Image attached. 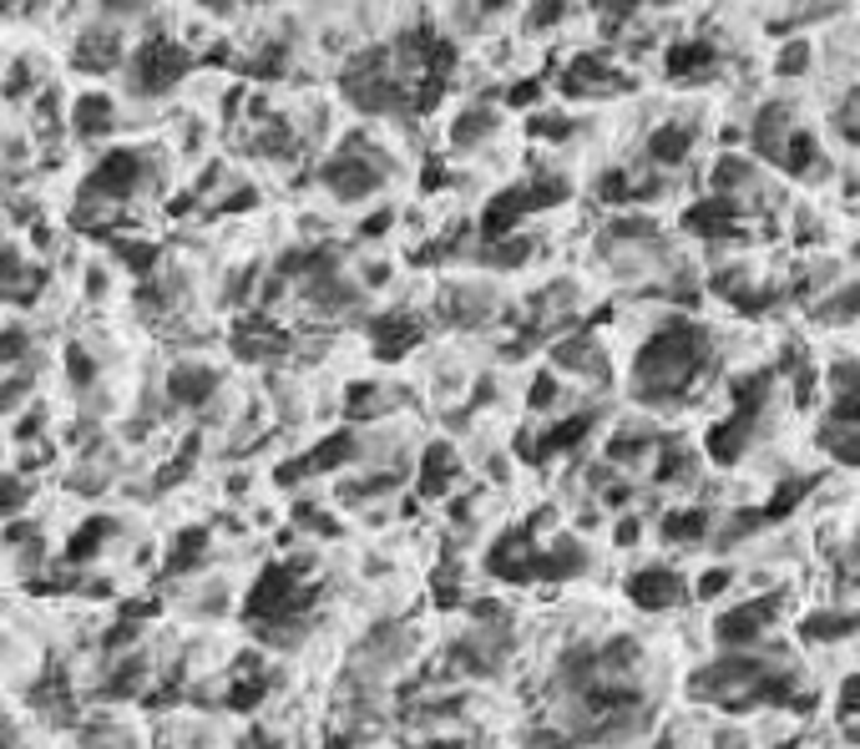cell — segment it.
I'll return each instance as SVG.
<instances>
[{"label":"cell","mask_w":860,"mask_h":749,"mask_svg":"<svg viewBox=\"0 0 860 749\" xmlns=\"http://www.w3.org/2000/svg\"><path fill=\"white\" fill-rule=\"evenodd\" d=\"M719 61V51L708 41H678L668 46V56H663V71L668 77H698V71H708Z\"/></svg>","instance_id":"obj_13"},{"label":"cell","mask_w":860,"mask_h":749,"mask_svg":"<svg viewBox=\"0 0 860 749\" xmlns=\"http://www.w3.org/2000/svg\"><path fill=\"white\" fill-rule=\"evenodd\" d=\"M456 471H461V456H456V446L430 441L426 456H420V466H416V486H420L426 496H446V492L456 486Z\"/></svg>","instance_id":"obj_8"},{"label":"cell","mask_w":860,"mask_h":749,"mask_svg":"<svg viewBox=\"0 0 860 749\" xmlns=\"http://www.w3.org/2000/svg\"><path fill=\"white\" fill-rule=\"evenodd\" d=\"M774 163H780L784 173H810V163H815V143H810L805 133H790L780 143V153H774Z\"/></svg>","instance_id":"obj_16"},{"label":"cell","mask_w":860,"mask_h":749,"mask_svg":"<svg viewBox=\"0 0 860 749\" xmlns=\"http://www.w3.org/2000/svg\"><path fill=\"white\" fill-rule=\"evenodd\" d=\"M218 390V374L208 364H173L167 370V400L173 406H203Z\"/></svg>","instance_id":"obj_11"},{"label":"cell","mask_w":860,"mask_h":749,"mask_svg":"<svg viewBox=\"0 0 860 749\" xmlns=\"http://www.w3.org/2000/svg\"><path fill=\"white\" fill-rule=\"evenodd\" d=\"M708 532V512H668L663 517V537L668 542H694Z\"/></svg>","instance_id":"obj_17"},{"label":"cell","mask_w":860,"mask_h":749,"mask_svg":"<svg viewBox=\"0 0 860 749\" xmlns=\"http://www.w3.org/2000/svg\"><path fill=\"white\" fill-rule=\"evenodd\" d=\"M531 133H537V137H567L573 127H567L563 117H537V121H531Z\"/></svg>","instance_id":"obj_26"},{"label":"cell","mask_w":860,"mask_h":749,"mask_svg":"<svg viewBox=\"0 0 860 749\" xmlns=\"http://www.w3.org/2000/svg\"><path fill=\"white\" fill-rule=\"evenodd\" d=\"M193 67H198V56H193L183 41L147 36V41L121 61V77H127V91H133V97H167Z\"/></svg>","instance_id":"obj_3"},{"label":"cell","mask_w":860,"mask_h":749,"mask_svg":"<svg viewBox=\"0 0 860 749\" xmlns=\"http://www.w3.org/2000/svg\"><path fill=\"white\" fill-rule=\"evenodd\" d=\"M0 456H6V441H0Z\"/></svg>","instance_id":"obj_30"},{"label":"cell","mask_w":860,"mask_h":749,"mask_svg":"<svg viewBox=\"0 0 860 749\" xmlns=\"http://www.w3.org/2000/svg\"><path fill=\"white\" fill-rule=\"evenodd\" d=\"M507 6H511V0H476V11H481V16H501Z\"/></svg>","instance_id":"obj_28"},{"label":"cell","mask_w":860,"mask_h":749,"mask_svg":"<svg viewBox=\"0 0 860 749\" xmlns=\"http://www.w3.org/2000/svg\"><path fill=\"white\" fill-rule=\"evenodd\" d=\"M840 704H846V719H850V724H856V735H860V679L850 683L846 694H840Z\"/></svg>","instance_id":"obj_27"},{"label":"cell","mask_w":860,"mask_h":749,"mask_svg":"<svg viewBox=\"0 0 860 749\" xmlns=\"http://www.w3.org/2000/svg\"><path fill=\"white\" fill-rule=\"evenodd\" d=\"M117 121H121V111H117V101H111L107 91H81V97L71 101L67 127H71L77 143H101V137L117 133Z\"/></svg>","instance_id":"obj_4"},{"label":"cell","mask_w":860,"mask_h":749,"mask_svg":"<svg viewBox=\"0 0 860 749\" xmlns=\"http://www.w3.org/2000/svg\"><path fill=\"white\" fill-rule=\"evenodd\" d=\"M6 6H11V0H0V16H6Z\"/></svg>","instance_id":"obj_29"},{"label":"cell","mask_w":860,"mask_h":749,"mask_svg":"<svg viewBox=\"0 0 860 749\" xmlns=\"http://www.w3.org/2000/svg\"><path fill=\"white\" fill-rule=\"evenodd\" d=\"M830 456L846 466H860V426H835V436H830Z\"/></svg>","instance_id":"obj_18"},{"label":"cell","mask_w":860,"mask_h":749,"mask_svg":"<svg viewBox=\"0 0 860 749\" xmlns=\"http://www.w3.org/2000/svg\"><path fill=\"white\" fill-rule=\"evenodd\" d=\"M790 133H794V127H790V117H784V107H770L760 121H754V143H760V153H770V157L780 153V143Z\"/></svg>","instance_id":"obj_15"},{"label":"cell","mask_w":860,"mask_h":749,"mask_svg":"<svg viewBox=\"0 0 860 749\" xmlns=\"http://www.w3.org/2000/svg\"><path fill=\"white\" fill-rule=\"evenodd\" d=\"M557 390H563V386H557V374H551V370H541L537 374V386H531V410H547L551 406V400H557Z\"/></svg>","instance_id":"obj_22"},{"label":"cell","mask_w":860,"mask_h":749,"mask_svg":"<svg viewBox=\"0 0 860 749\" xmlns=\"http://www.w3.org/2000/svg\"><path fill=\"white\" fill-rule=\"evenodd\" d=\"M734 218H740V208L719 193V198H708V203H694V208L684 213V223H688V233H704V239H724L729 228H734Z\"/></svg>","instance_id":"obj_12"},{"label":"cell","mask_w":860,"mask_h":749,"mask_svg":"<svg viewBox=\"0 0 860 749\" xmlns=\"http://www.w3.org/2000/svg\"><path fill=\"white\" fill-rule=\"evenodd\" d=\"M537 101H541V81H517V87L507 91V107H517V111L537 107Z\"/></svg>","instance_id":"obj_23"},{"label":"cell","mask_w":860,"mask_h":749,"mask_svg":"<svg viewBox=\"0 0 860 749\" xmlns=\"http://www.w3.org/2000/svg\"><path fill=\"white\" fill-rule=\"evenodd\" d=\"M805 492H810V481H784L780 492H774V502H770V517H784V512H790Z\"/></svg>","instance_id":"obj_21"},{"label":"cell","mask_w":860,"mask_h":749,"mask_svg":"<svg viewBox=\"0 0 860 749\" xmlns=\"http://www.w3.org/2000/svg\"><path fill=\"white\" fill-rule=\"evenodd\" d=\"M31 87H36V67H31V61H11V71H6V81H0V97L16 101V97H26Z\"/></svg>","instance_id":"obj_19"},{"label":"cell","mask_w":860,"mask_h":749,"mask_svg":"<svg viewBox=\"0 0 860 749\" xmlns=\"http://www.w3.org/2000/svg\"><path fill=\"white\" fill-rule=\"evenodd\" d=\"M563 16H567V0H537V6L527 11V26L531 31H547V26H557Z\"/></svg>","instance_id":"obj_20"},{"label":"cell","mask_w":860,"mask_h":749,"mask_svg":"<svg viewBox=\"0 0 860 749\" xmlns=\"http://www.w3.org/2000/svg\"><path fill=\"white\" fill-rule=\"evenodd\" d=\"M704 354H708V340L698 324H688V320L663 324L638 350V360H633V390H638V400L668 406L673 396H684L698 380V370H704Z\"/></svg>","instance_id":"obj_1"},{"label":"cell","mask_w":860,"mask_h":749,"mask_svg":"<svg viewBox=\"0 0 860 749\" xmlns=\"http://www.w3.org/2000/svg\"><path fill=\"white\" fill-rule=\"evenodd\" d=\"M684 577L673 573V567H643V573L628 577V597L648 613H663V607H678L684 603Z\"/></svg>","instance_id":"obj_5"},{"label":"cell","mask_w":860,"mask_h":749,"mask_svg":"<svg viewBox=\"0 0 860 749\" xmlns=\"http://www.w3.org/2000/svg\"><path fill=\"white\" fill-rule=\"evenodd\" d=\"M694 153V133L688 127H658V133L648 137V157L653 163H663V167H673V163H684V157Z\"/></svg>","instance_id":"obj_14"},{"label":"cell","mask_w":860,"mask_h":749,"mask_svg":"<svg viewBox=\"0 0 860 749\" xmlns=\"http://www.w3.org/2000/svg\"><path fill=\"white\" fill-rule=\"evenodd\" d=\"M810 67V46L805 41H794V46H784L780 51V71L790 77V71H805Z\"/></svg>","instance_id":"obj_24"},{"label":"cell","mask_w":860,"mask_h":749,"mask_svg":"<svg viewBox=\"0 0 860 749\" xmlns=\"http://www.w3.org/2000/svg\"><path fill=\"white\" fill-rule=\"evenodd\" d=\"M121 61H127L121 36L111 31V26H87V36L77 41V67L91 71V77H107V71H117Z\"/></svg>","instance_id":"obj_6"},{"label":"cell","mask_w":860,"mask_h":749,"mask_svg":"<svg viewBox=\"0 0 860 749\" xmlns=\"http://www.w3.org/2000/svg\"><path fill=\"white\" fill-rule=\"evenodd\" d=\"M320 177L334 203H364L390 183V157L375 153V147H364V137H344Z\"/></svg>","instance_id":"obj_2"},{"label":"cell","mask_w":860,"mask_h":749,"mask_svg":"<svg viewBox=\"0 0 860 749\" xmlns=\"http://www.w3.org/2000/svg\"><path fill=\"white\" fill-rule=\"evenodd\" d=\"M770 629V603H744V607H729V613H719L714 633L724 649H750L760 633Z\"/></svg>","instance_id":"obj_7"},{"label":"cell","mask_w":860,"mask_h":749,"mask_svg":"<svg viewBox=\"0 0 860 749\" xmlns=\"http://www.w3.org/2000/svg\"><path fill=\"white\" fill-rule=\"evenodd\" d=\"M491 133H497V111L481 107V101H471V107H461V111L451 117V127H446V143H451V153H471V147H481Z\"/></svg>","instance_id":"obj_10"},{"label":"cell","mask_w":860,"mask_h":749,"mask_svg":"<svg viewBox=\"0 0 860 749\" xmlns=\"http://www.w3.org/2000/svg\"><path fill=\"white\" fill-rule=\"evenodd\" d=\"M618 87H623V77L607 61H597V56H577L563 77L567 97H607V91H618Z\"/></svg>","instance_id":"obj_9"},{"label":"cell","mask_w":860,"mask_h":749,"mask_svg":"<svg viewBox=\"0 0 860 749\" xmlns=\"http://www.w3.org/2000/svg\"><path fill=\"white\" fill-rule=\"evenodd\" d=\"M724 587H729V573H724V567H714V573L698 577V597H704V603H708V597H719Z\"/></svg>","instance_id":"obj_25"}]
</instances>
